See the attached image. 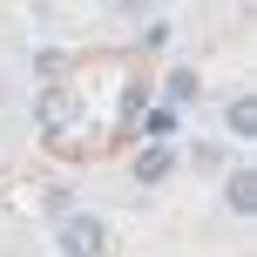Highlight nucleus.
Instances as JSON below:
<instances>
[{"instance_id": "nucleus-1", "label": "nucleus", "mask_w": 257, "mask_h": 257, "mask_svg": "<svg viewBox=\"0 0 257 257\" xmlns=\"http://www.w3.org/2000/svg\"><path fill=\"white\" fill-rule=\"evenodd\" d=\"M102 217H61V250L68 257H102Z\"/></svg>"}, {"instance_id": "nucleus-2", "label": "nucleus", "mask_w": 257, "mask_h": 257, "mask_svg": "<svg viewBox=\"0 0 257 257\" xmlns=\"http://www.w3.org/2000/svg\"><path fill=\"white\" fill-rule=\"evenodd\" d=\"M169 169H176V149H169V142H149V149L136 156V183H163Z\"/></svg>"}, {"instance_id": "nucleus-3", "label": "nucleus", "mask_w": 257, "mask_h": 257, "mask_svg": "<svg viewBox=\"0 0 257 257\" xmlns=\"http://www.w3.org/2000/svg\"><path fill=\"white\" fill-rule=\"evenodd\" d=\"M230 210H237V217H250V210H257V183H250V169H237V176H230Z\"/></svg>"}, {"instance_id": "nucleus-4", "label": "nucleus", "mask_w": 257, "mask_h": 257, "mask_svg": "<svg viewBox=\"0 0 257 257\" xmlns=\"http://www.w3.org/2000/svg\"><path fill=\"white\" fill-rule=\"evenodd\" d=\"M257 128V108H250V95H237L230 102V136H250Z\"/></svg>"}, {"instance_id": "nucleus-5", "label": "nucleus", "mask_w": 257, "mask_h": 257, "mask_svg": "<svg viewBox=\"0 0 257 257\" xmlns=\"http://www.w3.org/2000/svg\"><path fill=\"white\" fill-rule=\"evenodd\" d=\"M190 95H196V75H190V68H176V75H169V102H190Z\"/></svg>"}]
</instances>
